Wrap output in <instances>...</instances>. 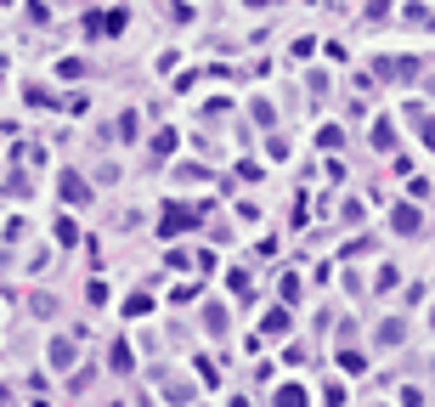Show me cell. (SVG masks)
<instances>
[{"label": "cell", "mask_w": 435, "mask_h": 407, "mask_svg": "<svg viewBox=\"0 0 435 407\" xmlns=\"http://www.w3.org/2000/svg\"><path fill=\"white\" fill-rule=\"evenodd\" d=\"M429 374H435V368H429Z\"/></svg>", "instance_id": "484cf974"}, {"label": "cell", "mask_w": 435, "mask_h": 407, "mask_svg": "<svg viewBox=\"0 0 435 407\" xmlns=\"http://www.w3.org/2000/svg\"><path fill=\"white\" fill-rule=\"evenodd\" d=\"M85 74H91L85 57H63V63H57V79H85Z\"/></svg>", "instance_id": "9c48e42d"}, {"label": "cell", "mask_w": 435, "mask_h": 407, "mask_svg": "<svg viewBox=\"0 0 435 407\" xmlns=\"http://www.w3.org/2000/svg\"><path fill=\"white\" fill-rule=\"evenodd\" d=\"M136 131H142V119H136V113H124V119H119V136H124V142H136Z\"/></svg>", "instance_id": "2e32d148"}, {"label": "cell", "mask_w": 435, "mask_h": 407, "mask_svg": "<svg viewBox=\"0 0 435 407\" xmlns=\"http://www.w3.org/2000/svg\"><path fill=\"white\" fill-rule=\"evenodd\" d=\"M198 221H204V204L170 198V204H164V215H158V232H164V238H176V232H187V226H198Z\"/></svg>", "instance_id": "6da1fadb"}, {"label": "cell", "mask_w": 435, "mask_h": 407, "mask_svg": "<svg viewBox=\"0 0 435 407\" xmlns=\"http://www.w3.org/2000/svg\"><path fill=\"white\" fill-rule=\"evenodd\" d=\"M153 153H176V131H158L153 136Z\"/></svg>", "instance_id": "ffe728a7"}, {"label": "cell", "mask_w": 435, "mask_h": 407, "mask_svg": "<svg viewBox=\"0 0 435 407\" xmlns=\"http://www.w3.org/2000/svg\"><path fill=\"white\" fill-rule=\"evenodd\" d=\"M249 113H254V125H272V119H277L272 102H249Z\"/></svg>", "instance_id": "5bb4252c"}, {"label": "cell", "mask_w": 435, "mask_h": 407, "mask_svg": "<svg viewBox=\"0 0 435 407\" xmlns=\"http://www.w3.org/2000/svg\"><path fill=\"white\" fill-rule=\"evenodd\" d=\"M277 407H311V401H306V390L288 379V385H277Z\"/></svg>", "instance_id": "ba28073f"}, {"label": "cell", "mask_w": 435, "mask_h": 407, "mask_svg": "<svg viewBox=\"0 0 435 407\" xmlns=\"http://www.w3.org/2000/svg\"><path fill=\"white\" fill-rule=\"evenodd\" d=\"M429 91H435V79H429Z\"/></svg>", "instance_id": "d4e9b609"}, {"label": "cell", "mask_w": 435, "mask_h": 407, "mask_svg": "<svg viewBox=\"0 0 435 407\" xmlns=\"http://www.w3.org/2000/svg\"><path fill=\"white\" fill-rule=\"evenodd\" d=\"M198 294H204V289H198V283H181V289H176V294H170V300H176V306H192Z\"/></svg>", "instance_id": "9a60e30c"}, {"label": "cell", "mask_w": 435, "mask_h": 407, "mask_svg": "<svg viewBox=\"0 0 435 407\" xmlns=\"http://www.w3.org/2000/svg\"><path fill=\"white\" fill-rule=\"evenodd\" d=\"M108 362H113V374H130V345H113Z\"/></svg>", "instance_id": "4fadbf2b"}, {"label": "cell", "mask_w": 435, "mask_h": 407, "mask_svg": "<svg viewBox=\"0 0 435 407\" xmlns=\"http://www.w3.org/2000/svg\"><path fill=\"white\" fill-rule=\"evenodd\" d=\"M277 294H283V300L294 306V300H299V277H283V283H277Z\"/></svg>", "instance_id": "44dd1931"}, {"label": "cell", "mask_w": 435, "mask_h": 407, "mask_svg": "<svg viewBox=\"0 0 435 407\" xmlns=\"http://www.w3.org/2000/svg\"><path fill=\"white\" fill-rule=\"evenodd\" d=\"M407 125H413L424 142H435V113H429L424 102H407Z\"/></svg>", "instance_id": "5b68a950"}, {"label": "cell", "mask_w": 435, "mask_h": 407, "mask_svg": "<svg viewBox=\"0 0 435 407\" xmlns=\"http://www.w3.org/2000/svg\"><path fill=\"white\" fill-rule=\"evenodd\" d=\"M28 311H34V317H57V300H51V294H34Z\"/></svg>", "instance_id": "8fae6325"}, {"label": "cell", "mask_w": 435, "mask_h": 407, "mask_svg": "<svg viewBox=\"0 0 435 407\" xmlns=\"http://www.w3.org/2000/svg\"><path fill=\"white\" fill-rule=\"evenodd\" d=\"M390 226H396L402 238H413L424 226V210H418V204H402V210H390Z\"/></svg>", "instance_id": "277c9868"}, {"label": "cell", "mask_w": 435, "mask_h": 407, "mask_svg": "<svg viewBox=\"0 0 435 407\" xmlns=\"http://www.w3.org/2000/svg\"><path fill=\"white\" fill-rule=\"evenodd\" d=\"M390 142H396V131H390L384 119H379V125H373V147H390Z\"/></svg>", "instance_id": "7402d4cb"}, {"label": "cell", "mask_w": 435, "mask_h": 407, "mask_svg": "<svg viewBox=\"0 0 435 407\" xmlns=\"http://www.w3.org/2000/svg\"><path fill=\"white\" fill-rule=\"evenodd\" d=\"M147 311H153L147 294H130V300H124V317H147Z\"/></svg>", "instance_id": "7c38bea8"}, {"label": "cell", "mask_w": 435, "mask_h": 407, "mask_svg": "<svg viewBox=\"0 0 435 407\" xmlns=\"http://www.w3.org/2000/svg\"><path fill=\"white\" fill-rule=\"evenodd\" d=\"M322 401H328V407H345V385H339V379H334V385H328V390H322Z\"/></svg>", "instance_id": "cb8c5ba5"}, {"label": "cell", "mask_w": 435, "mask_h": 407, "mask_svg": "<svg viewBox=\"0 0 435 407\" xmlns=\"http://www.w3.org/2000/svg\"><path fill=\"white\" fill-rule=\"evenodd\" d=\"M57 192L74 198V204H91V181H85L79 170H63V176H57Z\"/></svg>", "instance_id": "3957f363"}, {"label": "cell", "mask_w": 435, "mask_h": 407, "mask_svg": "<svg viewBox=\"0 0 435 407\" xmlns=\"http://www.w3.org/2000/svg\"><path fill=\"white\" fill-rule=\"evenodd\" d=\"M164 396L181 407V401H192V385H187V379H170V385H164Z\"/></svg>", "instance_id": "30bf717a"}, {"label": "cell", "mask_w": 435, "mask_h": 407, "mask_svg": "<svg viewBox=\"0 0 435 407\" xmlns=\"http://www.w3.org/2000/svg\"><path fill=\"white\" fill-rule=\"evenodd\" d=\"M379 345H384V351L407 345V322H402V317H384V322H379Z\"/></svg>", "instance_id": "52a82bcc"}, {"label": "cell", "mask_w": 435, "mask_h": 407, "mask_svg": "<svg viewBox=\"0 0 435 407\" xmlns=\"http://www.w3.org/2000/svg\"><path fill=\"white\" fill-rule=\"evenodd\" d=\"M339 221H345V226H356V221H362V204H356V198H345V210H339Z\"/></svg>", "instance_id": "e0dca14e"}, {"label": "cell", "mask_w": 435, "mask_h": 407, "mask_svg": "<svg viewBox=\"0 0 435 407\" xmlns=\"http://www.w3.org/2000/svg\"><path fill=\"white\" fill-rule=\"evenodd\" d=\"M85 300H91V306H108V283L97 277V283H91V289H85Z\"/></svg>", "instance_id": "d6986e66"}, {"label": "cell", "mask_w": 435, "mask_h": 407, "mask_svg": "<svg viewBox=\"0 0 435 407\" xmlns=\"http://www.w3.org/2000/svg\"><path fill=\"white\" fill-rule=\"evenodd\" d=\"M74 356H79V345H74V340H63V334L46 345V362H51V368H74Z\"/></svg>", "instance_id": "8992f818"}, {"label": "cell", "mask_w": 435, "mask_h": 407, "mask_svg": "<svg viewBox=\"0 0 435 407\" xmlns=\"http://www.w3.org/2000/svg\"><path fill=\"white\" fill-rule=\"evenodd\" d=\"M198 322H204V334H209V340H227V306H221V300H204Z\"/></svg>", "instance_id": "7a4b0ae2"}, {"label": "cell", "mask_w": 435, "mask_h": 407, "mask_svg": "<svg viewBox=\"0 0 435 407\" xmlns=\"http://www.w3.org/2000/svg\"><path fill=\"white\" fill-rule=\"evenodd\" d=\"M317 142H322V147L334 153V147H339V125H322V131H317Z\"/></svg>", "instance_id": "603a6c76"}, {"label": "cell", "mask_w": 435, "mask_h": 407, "mask_svg": "<svg viewBox=\"0 0 435 407\" xmlns=\"http://www.w3.org/2000/svg\"><path fill=\"white\" fill-rule=\"evenodd\" d=\"M124 23H130V12H124V6H113V12H108V34H124Z\"/></svg>", "instance_id": "ac0fdd59"}]
</instances>
